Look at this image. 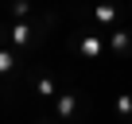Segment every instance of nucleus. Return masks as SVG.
Returning <instances> with one entry per match:
<instances>
[{
  "label": "nucleus",
  "mask_w": 132,
  "mask_h": 124,
  "mask_svg": "<svg viewBox=\"0 0 132 124\" xmlns=\"http://www.w3.org/2000/svg\"><path fill=\"white\" fill-rule=\"evenodd\" d=\"M109 50L105 43V31L93 27V23H78L70 31V39H66V54H70V62H101Z\"/></svg>",
  "instance_id": "nucleus-1"
},
{
  "label": "nucleus",
  "mask_w": 132,
  "mask_h": 124,
  "mask_svg": "<svg viewBox=\"0 0 132 124\" xmlns=\"http://www.w3.org/2000/svg\"><path fill=\"white\" fill-rule=\"evenodd\" d=\"M89 112H93V101L86 89H74V85H66L54 101H51V116L58 124H89Z\"/></svg>",
  "instance_id": "nucleus-2"
},
{
  "label": "nucleus",
  "mask_w": 132,
  "mask_h": 124,
  "mask_svg": "<svg viewBox=\"0 0 132 124\" xmlns=\"http://www.w3.org/2000/svg\"><path fill=\"white\" fill-rule=\"evenodd\" d=\"M23 85L35 93V101H39V105H51V101L66 89V82H62L58 74H51L47 66H31V62L23 66Z\"/></svg>",
  "instance_id": "nucleus-3"
},
{
  "label": "nucleus",
  "mask_w": 132,
  "mask_h": 124,
  "mask_svg": "<svg viewBox=\"0 0 132 124\" xmlns=\"http://www.w3.org/2000/svg\"><path fill=\"white\" fill-rule=\"evenodd\" d=\"M89 23L101 27V31H113V27L128 23V16H124V0H101V4H93V8H89Z\"/></svg>",
  "instance_id": "nucleus-4"
},
{
  "label": "nucleus",
  "mask_w": 132,
  "mask_h": 124,
  "mask_svg": "<svg viewBox=\"0 0 132 124\" xmlns=\"http://www.w3.org/2000/svg\"><path fill=\"white\" fill-rule=\"evenodd\" d=\"M105 43H109V58H117V62L132 58V27H128V23L105 31Z\"/></svg>",
  "instance_id": "nucleus-5"
},
{
  "label": "nucleus",
  "mask_w": 132,
  "mask_h": 124,
  "mask_svg": "<svg viewBox=\"0 0 132 124\" xmlns=\"http://www.w3.org/2000/svg\"><path fill=\"white\" fill-rule=\"evenodd\" d=\"M0 4H4V20H31L39 12L31 0H0Z\"/></svg>",
  "instance_id": "nucleus-6"
},
{
  "label": "nucleus",
  "mask_w": 132,
  "mask_h": 124,
  "mask_svg": "<svg viewBox=\"0 0 132 124\" xmlns=\"http://www.w3.org/2000/svg\"><path fill=\"white\" fill-rule=\"evenodd\" d=\"M117 116L132 124V93H117Z\"/></svg>",
  "instance_id": "nucleus-7"
},
{
  "label": "nucleus",
  "mask_w": 132,
  "mask_h": 124,
  "mask_svg": "<svg viewBox=\"0 0 132 124\" xmlns=\"http://www.w3.org/2000/svg\"><path fill=\"white\" fill-rule=\"evenodd\" d=\"M35 124H58V120H54L47 109H39V112H35Z\"/></svg>",
  "instance_id": "nucleus-8"
},
{
  "label": "nucleus",
  "mask_w": 132,
  "mask_h": 124,
  "mask_svg": "<svg viewBox=\"0 0 132 124\" xmlns=\"http://www.w3.org/2000/svg\"><path fill=\"white\" fill-rule=\"evenodd\" d=\"M124 16H128V23H132V0H124Z\"/></svg>",
  "instance_id": "nucleus-9"
},
{
  "label": "nucleus",
  "mask_w": 132,
  "mask_h": 124,
  "mask_svg": "<svg viewBox=\"0 0 132 124\" xmlns=\"http://www.w3.org/2000/svg\"><path fill=\"white\" fill-rule=\"evenodd\" d=\"M58 4H70V0H58Z\"/></svg>",
  "instance_id": "nucleus-10"
}]
</instances>
